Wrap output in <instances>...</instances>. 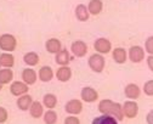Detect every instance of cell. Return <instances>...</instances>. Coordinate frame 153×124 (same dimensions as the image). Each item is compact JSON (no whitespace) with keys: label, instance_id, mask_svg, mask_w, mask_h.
<instances>
[{"label":"cell","instance_id":"1","mask_svg":"<svg viewBox=\"0 0 153 124\" xmlns=\"http://www.w3.org/2000/svg\"><path fill=\"white\" fill-rule=\"evenodd\" d=\"M99 111L102 114H107V116H112L117 120H122L123 119V107L119 105L118 102H113L112 100H102L99 103Z\"/></svg>","mask_w":153,"mask_h":124},{"label":"cell","instance_id":"2","mask_svg":"<svg viewBox=\"0 0 153 124\" xmlns=\"http://www.w3.org/2000/svg\"><path fill=\"white\" fill-rule=\"evenodd\" d=\"M89 66L95 72H97V73L102 72L103 67H105V58H103V56L100 55V54L91 55L90 58H89Z\"/></svg>","mask_w":153,"mask_h":124},{"label":"cell","instance_id":"3","mask_svg":"<svg viewBox=\"0 0 153 124\" xmlns=\"http://www.w3.org/2000/svg\"><path fill=\"white\" fill-rule=\"evenodd\" d=\"M16 48V39L11 34H4L0 37V49L5 51H12Z\"/></svg>","mask_w":153,"mask_h":124},{"label":"cell","instance_id":"4","mask_svg":"<svg viewBox=\"0 0 153 124\" xmlns=\"http://www.w3.org/2000/svg\"><path fill=\"white\" fill-rule=\"evenodd\" d=\"M122 107H123V113H124L125 117H128V118H135L137 116L139 106H137L136 102L126 101V102H124V105Z\"/></svg>","mask_w":153,"mask_h":124},{"label":"cell","instance_id":"5","mask_svg":"<svg viewBox=\"0 0 153 124\" xmlns=\"http://www.w3.org/2000/svg\"><path fill=\"white\" fill-rule=\"evenodd\" d=\"M129 57L134 63H139V62H141L145 58V50L139 45L131 46L129 50Z\"/></svg>","mask_w":153,"mask_h":124},{"label":"cell","instance_id":"6","mask_svg":"<svg viewBox=\"0 0 153 124\" xmlns=\"http://www.w3.org/2000/svg\"><path fill=\"white\" fill-rule=\"evenodd\" d=\"M65 110L69 114H78V113L82 112L83 105H82V102L79 100H71V101H68L66 103Z\"/></svg>","mask_w":153,"mask_h":124},{"label":"cell","instance_id":"7","mask_svg":"<svg viewBox=\"0 0 153 124\" xmlns=\"http://www.w3.org/2000/svg\"><path fill=\"white\" fill-rule=\"evenodd\" d=\"M72 52L76 56V57H83L86 51H88V46L86 44L84 43V41L82 40H78V41H74V43L72 44Z\"/></svg>","mask_w":153,"mask_h":124},{"label":"cell","instance_id":"8","mask_svg":"<svg viewBox=\"0 0 153 124\" xmlns=\"http://www.w3.org/2000/svg\"><path fill=\"white\" fill-rule=\"evenodd\" d=\"M95 49H96L101 54H107L111 51V43H109V40L105 39V38H100L97 39L96 41H95Z\"/></svg>","mask_w":153,"mask_h":124},{"label":"cell","instance_id":"9","mask_svg":"<svg viewBox=\"0 0 153 124\" xmlns=\"http://www.w3.org/2000/svg\"><path fill=\"white\" fill-rule=\"evenodd\" d=\"M124 93H125V96L129 97V99H132V100H135L140 96L141 94V90L140 88L136 85V84H134V83H130V84H128L124 89Z\"/></svg>","mask_w":153,"mask_h":124},{"label":"cell","instance_id":"10","mask_svg":"<svg viewBox=\"0 0 153 124\" xmlns=\"http://www.w3.org/2000/svg\"><path fill=\"white\" fill-rule=\"evenodd\" d=\"M10 90H11V94H13L15 96H20V95H23L28 91V87H27V84H25V83L15 81L10 87Z\"/></svg>","mask_w":153,"mask_h":124},{"label":"cell","instance_id":"11","mask_svg":"<svg viewBox=\"0 0 153 124\" xmlns=\"http://www.w3.org/2000/svg\"><path fill=\"white\" fill-rule=\"evenodd\" d=\"M82 99L85 101V102H94L95 100L97 99V91L92 89V88H84L82 90Z\"/></svg>","mask_w":153,"mask_h":124},{"label":"cell","instance_id":"12","mask_svg":"<svg viewBox=\"0 0 153 124\" xmlns=\"http://www.w3.org/2000/svg\"><path fill=\"white\" fill-rule=\"evenodd\" d=\"M46 50L51 54H57V52H60L62 49H61V43H60V40H57V39H49L46 41Z\"/></svg>","mask_w":153,"mask_h":124},{"label":"cell","instance_id":"13","mask_svg":"<svg viewBox=\"0 0 153 124\" xmlns=\"http://www.w3.org/2000/svg\"><path fill=\"white\" fill-rule=\"evenodd\" d=\"M89 10L85 5L79 4L78 6L75 7V16L79 21H88L89 19Z\"/></svg>","mask_w":153,"mask_h":124},{"label":"cell","instance_id":"14","mask_svg":"<svg viewBox=\"0 0 153 124\" xmlns=\"http://www.w3.org/2000/svg\"><path fill=\"white\" fill-rule=\"evenodd\" d=\"M32 103H33L32 102V96H29V95H23L17 100V106L22 111H26V110L30 108Z\"/></svg>","mask_w":153,"mask_h":124},{"label":"cell","instance_id":"15","mask_svg":"<svg viewBox=\"0 0 153 124\" xmlns=\"http://www.w3.org/2000/svg\"><path fill=\"white\" fill-rule=\"evenodd\" d=\"M56 77L60 81H67L72 77V71L69 67H60L56 72Z\"/></svg>","mask_w":153,"mask_h":124},{"label":"cell","instance_id":"16","mask_svg":"<svg viewBox=\"0 0 153 124\" xmlns=\"http://www.w3.org/2000/svg\"><path fill=\"white\" fill-rule=\"evenodd\" d=\"M71 57H69V52L67 50H61L60 52H57L56 54V57H55V61H56V63H59L61 66H66L68 62H69Z\"/></svg>","mask_w":153,"mask_h":124},{"label":"cell","instance_id":"17","mask_svg":"<svg viewBox=\"0 0 153 124\" xmlns=\"http://www.w3.org/2000/svg\"><path fill=\"white\" fill-rule=\"evenodd\" d=\"M102 7H103V4H102L101 0H91L89 3L88 10L92 15H99L102 11Z\"/></svg>","mask_w":153,"mask_h":124},{"label":"cell","instance_id":"18","mask_svg":"<svg viewBox=\"0 0 153 124\" xmlns=\"http://www.w3.org/2000/svg\"><path fill=\"white\" fill-rule=\"evenodd\" d=\"M113 60L117 62V63H124L126 61V51L123 48H117L113 51Z\"/></svg>","mask_w":153,"mask_h":124},{"label":"cell","instance_id":"19","mask_svg":"<svg viewBox=\"0 0 153 124\" xmlns=\"http://www.w3.org/2000/svg\"><path fill=\"white\" fill-rule=\"evenodd\" d=\"M22 78H23L26 84H34L35 80H36V73L33 69L27 68L22 72Z\"/></svg>","mask_w":153,"mask_h":124},{"label":"cell","instance_id":"20","mask_svg":"<svg viewBox=\"0 0 153 124\" xmlns=\"http://www.w3.org/2000/svg\"><path fill=\"white\" fill-rule=\"evenodd\" d=\"M92 124H118V123H117V119L114 117L103 114V116H100L97 118H95L92 120Z\"/></svg>","mask_w":153,"mask_h":124},{"label":"cell","instance_id":"21","mask_svg":"<svg viewBox=\"0 0 153 124\" xmlns=\"http://www.w3.org/2000/svg\"><path fill=\"white\" fill-rule=\"evenodd\" d=\"M53 77V72L49 66H44L39 69V78L43 81H50Z\"/></svg>","mask_w":153,"mask_h":124},{"label":"cell","instance_id":"22","mask_svg":"<svg viewBox=\"0 0 153 124\" xmlns=\"http://www.w3.org/2000/svg\"><path fill=\"white\" fill-rule=\"evenodd\" d=\"M30 116L34 118H39L43 116V105L40 102H33L32 106H30Z\"/></svg>","mask_w":153,"mask_h":124},{"label":"cell","instance_id":"23","mask_svg":"<svg viewBox=\"0 0 153 124\" xmlns=\"http://www.w3.org/2000/svg\"><path fill=\"white\" fill-rule=\"evenodd\" d=\"M0 66L3 67H12L13 66V56L10 54L0 55Z\"/></svg>","mask_w":153,"mask_h":124},{"label":"cell","instance_id":"24","mask_svg":"<svg viewBox=\"0 0 153 124\" xmlns=\"http://www.w3.org/2000/svg\"><path fill=\"white\" fill-rule=\"evenodd\" d=\"M13 78V74L11 69H1L0 71V84H6V83L11 81Z\"/></svg>","mask_w":153,"mask_h":124},{"label":"cell","instance_id":"25","mask_svg":"<svg viewBox=\"0 0 153 124\" xmlns=\"http://www.w3.org/2000/svg\"><path fill=\"white\" fill-rule=\"evenodd\" d=\"M23 60H25V62H26L27 65H29V66H35L38 62H39V56H38L35 52H28V54L25 55Z\"/></svg>","mask_w":153,"mask_h":124},{"label":"cell","instance_id":"26","mask_svg":"<svg viewBox=\"0 0 153 124\" xmlns=\"http://www.w3.org/2000/svg\"><path fill=\"white\" fill-rule=\"evenodd\" d=\"M44 106H46L48 108H53L55 106H56V103H57V99H56V96L53 95V94H46L45 96H44Z\"/></svg>","mask_w":153,"mask_h":124},{"label":"cell","instance_id":"27","mask_svg":"<svg viewBox=\"0 0 153 124\" xmlns=\"http://www.w3.org/2000/svg\"><path fill=\"white\" fill-rule=\"evenodd\" d=\"M44 122L46 124H55L57 122V114H56V112H53V111L46 112L45 116H44Z\"/></svg>","mask_w":153,"mask_h":124},{"label":"cell","instance_id":"28","mask_svg":"<svg viewBox=\"0 0 153 124\" xmlns=\"http://www.w3.org/2000/svg\"><path fill=\"white\" fill-rule=\"evenodd\" d=\"M143 93L148 96H153V79L147 80L143 85Z\"/></svg>","mask_w":153,"mask_h":124},{"label":"cell","instance_id":"29","mask_svg":"<svg viewBox=\"0 0 153 124\" xmlns=\"http://www.w3.org/2000/svg\"><path fill=\"white\" fill-rule=\"evenodd\" d=\"M145 50L149 55H153V37H149V38L146 39V41H145Z\"/></svg>","mask_w":153,"mask_h":124},{"label":"cell","instance_id":"30","mask_svg":"<svg viewBox=\"0 0 153 124\" xmlns=\"http://www.w3.org/2000/svg\"><path fill=\"white\" fill-rule=\"evenodd\" d=\"M65 124H80L79 119L76 117H73V116H69L65 119Z\"/></svg>","mask_w":153,"mask_h":124},{"label":"cell","instance_id":"31","mask_svg":"<svg viewBox=\"0 0 153 124\" xmlns=\"http://www.w3.org/2000/svg\"><path fill=\"white\" fill-rule=\"evenodd\" d=\"M7 119V112L5 108L0 107V123H4Z\"/></svg>","mask_w":153,"mask_h":124},{"label":"cell","instance_id":"32","mask_svg":"<svg viewBox=\"0 0 153 124\" xmlns=\"http://www.w3.org/2000/svg\"><path fill=\"white\" fill-rule=\"evenodd\" d=\"M146 122H147V124H153V110L147 113V116H146Z\"/></svg>","mask_w":153,"mask_h":124},{"label":"cell","instance_id":"33","mask_svg":"<svg viewBox=\"0 0 153 124\" xmlns=\"http://www.w3.org/2000/svg\"><path fill=\"white\" fill-rule=\"evenodd\" d=\"M147 66L149 67V69L153 72V55H149L147 57Z\"/></svg>","mask_w":153,"mask_h":124},{"label":"cell","instance_id":"34","mask_svg":"<svg viewBox=\"0 0 153 124\" xmlns=\"http://www.w3.org/2000/svg\"><path fill=\"white\" fill-rule=\"evenodd\" d=\"M0 89H1V84H0Z\"/></svg>","mask_w":153,"mask_h":124}]
</instances>
